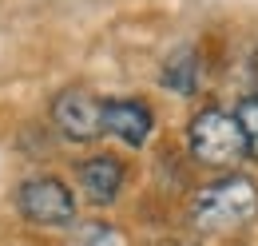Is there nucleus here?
Returning a JSON list of instances; mask_svg holds the SVG:
<instances>
[{"label":"nucleus","instance_id":"obj_1","mask_svg":"<svg viewBox=\"0 0 258 246\" xmlns=\"http://www.w3.org/2000/svg\"><path fill=\"white\" fill-rule=\"evenodd\" d=\"M191 215L203 230H238L258 215V187L246 175H223L195 195Z\"/></svg>","mask_w":258,"mask_h":246},{"label":"nucleus","instance_id":"obj_2","mask_svg":"<svg viewBox=\"0 0 258 246\" xmlns=\"http://www.w3.org/2000/svg\"><path fill=\"white\" fill-rule=\"evenodd\" d=\"M187 143H191V155L207 167H230L246 155V143H242V127L238 119L223 111V107H207L191 119V131H187Z\"/></svg>","mask_w":258,"mask_h":246},{"label":"nucleus","instance_id":"obj_3","mask_svg":"<svg viewBox=\"0 0 258 246\" xmlns=\"http://www.w3.org/2000/svg\"><path fill=\"white\" fill-rule=\"evenodd\" d=\"M16 207H20V215L32 226H72L76 222V199L52 175L28 179L20 187V195H16Z\"/></svg>","mask_w":258,"mask_h":246},{"label":"nucleus","instance_id":"obj_4","mask_svg":"<svg viewBox=\"0 0 258 246\" xmlns=\"http://www.w3.org/2000/svg\"><path fill=\"white\" fill-rule=\"evenodd\" d=\"M52 123L68 143H92L103 135V103L84 88H68L52 103Z\"/></svg>","mask_w":258,"mask_h":246},{"label":"nucleus","instance_id":"obj_5","mask_svg":"<svg viewBox=\"0 0 258 246\" xmlns=\"http://www.w3.org/2000/svg\"><path fill=\"white\" fill-rule=\"evenodd\" d=\"M103 131L123 139L127 147H143L151 139V107L139 99H107L103 103Z\"/></svg>","mask_w":258,"mask_h":246},{"label":"nucleus","instance_id":"obj_6","mask_svg":"<svg viewBox=\"0 0 258 246\" xmlns=\"http://www.w3.org/2000/svg\"><path fill=\"white\" fill-rule=\"evenodd\" d=\"M80 187H84V199L96 203V207H111L123 191V163L111 159V155H99L80 163Z\"/></svg>","mask_w":258,"mask_h":246},{"label":"nucleus","instance_id":"obj_7","mask_svg":"<svg viewBox=\"0 0 258 246\" xmlns=\"http://www.w3.org/2000/svg\"><path fill=\"white\" fill-rule=\"evenodd\" d=\"M159 80H163L167 92H179V95H195L199 92V56H195V48L171 52L167 64H163V72H159Z\"/></svg>","mask_w":258,"mask_h":246},{"label":"nucleus","instance_id":"obj_8","mask_svg":"<svg viewBox=\"0 0 258 246\" xmlns=\"http://www.w3.org/2000/svg\"><path fill=\"white\" fill-rule=\"evenodd\" d=\"M64 246H123V238L107 222H80V226H72Z\"/></svg>","mask_w":258,"mask_h":246},{"label":"nucleus","instance_id":"obj_9","mask_svg":"<svg viewBox=\"0 0 258 246\" xmlns=\"http://www.w3.org/2000/svg\"><path fill=\"white\" fill-rule=\"evenodd\" d=\"M234 119H238V127H242L246 155H250V159H258V95H250V99H242V103H238Z\"/></svg>","mask_w":258,"mask_h":246}]
</instances>
